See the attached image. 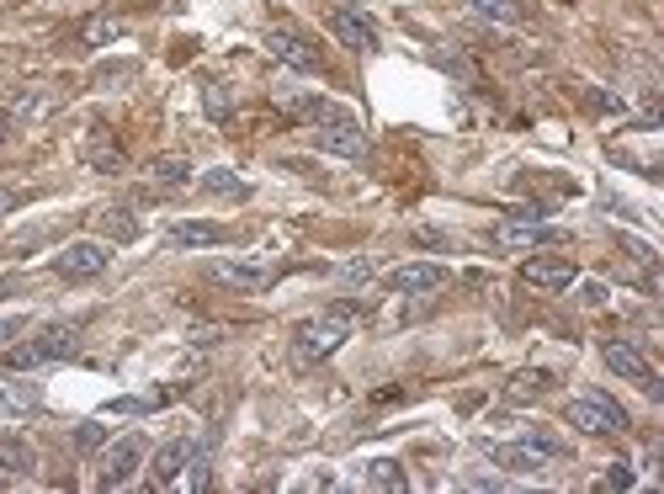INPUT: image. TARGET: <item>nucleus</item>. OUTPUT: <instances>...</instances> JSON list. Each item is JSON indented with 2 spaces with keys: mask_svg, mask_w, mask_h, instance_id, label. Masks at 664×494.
<instances>
[{
  "mask_svg": "<svg viewBox=\"0 0 664 494\" xmlns=\"http://www.w3.org/2000/svg\"><path fill=\"white\" fill-rule=\"evenodd\" d=\"M351 330H357V309H351V304H335V309L314 314V319H303L298 330H293V356H298L303 367H308V362H325V356H335V351L351 340Z\"/></svg>",
  "mask_w": 664,
  "mask_h": 494,
  "instance_id": "f257e3e1",
  "label": "nucleus"
},
{
  "mask_svg": "<svg viewBox=\"0 0 664 494\" xmlns=\"http://www.w3.org/2000/svg\"><path fill=\"white\" fill-rule=\"evenodd\" d=\"M75 340H80V325L54 319V325H43L32 340L11 345V351H6V367L11 372H37V367H48V362H64V356H75Z\"/></svg>",
  "mask_w": 664,
  "mask_h": 494,
  "instance_id": "f03ea898",
  "label": "nucleus"
},
{
  "mask_svg": "<svg viewBox=\"0 0 664 494\" xmlns=\"http://www.w3.org/2000/svg\"><path fill=\"white\" fill-rule=\"evenodd\" d=\"M314 144L325 150V155H340V160H362L367 155V128L346 112V107H335L330 101V112L314 123Z\"/></svg>",
  "mask_w": 664,
  "mask_h": 494,
  "instance_id": "7ed1b4c3",
  "label": "nucleus"
},
{
  "mask_svg": "<svg viewBox=\"0 0 664 494\" xmlns=\"http://www.w3.org/2000/svg\"><path fill=\"white\" fill-rule=\"evenodd\" d=\"M564 420H569L574 431H585V436H622V431H628V415L606 399V394H579V399H569Z\"/></svg>",
  "mask_w": 664,
  "mask_h": 494,
  "instance_id": "20e7f679",
  "label": "nucleus"
},
{
  "mask_svg": "<svg viewBox=\"0 0 664 494\" xmlns=\"http://www.w3.org/2000/svg\"><path fill=\"white\" fill-rule=\"evenodd\" d=\"M569 234L564 229H553L543 218H505V223H494V245L500 250H543V245H564Z\"/></svg>",
  "mask_w": 664,
  "mask_h": 494,
  "instance_id": "39448f33",
  "label": "nucleus"
},
{
  "mask_svg": "<svg viewBox=\"0 0 664 494\" xmlns=\"http://www.w3.org/2000/svg\"><path fill=\"white\" fill-rule=\"evenodd\" d=\"M144 463V441L139 436H118V441H107V452H101V468H96V484L101 490H122L133 473Z\"/></svg>",
  "mask_w": 664,
  "mask_h": 494,
  "instance_id": "423d86ee",
  "label": "nucleus"
},
{
  "mask_svg": "<svg viewBox=\"0 0 664 494\" xmlns=\"http://www.w3.org/2000/svg\"><path fill=\"white\" fill-rule=\"evenodd\" d=\"M112 266V250L101 245V240H69V245L54 255V272L69 282H86V277H101Z\"/></svg>",
  "mask_w": 664,
  "mask_h": 494,
  "instance_id": "0eeeda50",
  "label": "nucleus"
},
{
  "mask_svg": "<svg viewBox=\"0 0 664 494\" xmlns=\"http://www.w3.org/2000/svg\"><path fill=\"white\" fill-rule=\"evenodd\" d=\"M213 277L240 287V293H261V287L276 282V266L272 261H255V255H224V261H213Z\"/></svg>",
  "mask_w": 664,
  "mask_h": 494,
  "instance_id": "6e6552de",
  "label": "nucleus"
},
{
  "mask_svg": "<svg viewBox=\"0 0 664 494\" xmlns=\"http://www.w3.org/2000/svg\"><path fill=\"white\" fill-rule=\"evenodd\" d=\"M383 287L399 293V298H425V293L447 287V266H436V261H410V266H393L389 277H383Z\"/></svg>",
  "mask_w": 664,
  "mask_h": 494,
  "instance_id": "1a4fd4ad",
  "label": "nucleus"
},
{
  "mask_svg": "<svg viewBox=\"0 0 664 494\" xmlns=\"http://www.w3.org/2000/svg\"><path fill=\"white\" fill-rule=\"evenodd\" d=\"M606 367L617 372V377H628V383H638L643 394H660V383H654V367L643 362V351H638L633 340H606L601 345Z\"/></svg>",
  "mask_w": 664,
  "mask_h": 494,
  "instance_id": "9d476101",
  "label": "nucleus"
},
{
  "mask_svg": "<svg viewBox=\"0 0 664 494\" xmlns=\"http://www.w3.org/2000/svg\"><path fill=\"white\" fill-rule=\"evenodd\" d=\"M547 458H553V447L547 441H505V447H489V463L505 468V473H543Z\"/></svg>",
  "mask_w": 664,
  "mask_h": 494,
  "instance_id": "9b49d317",
  "label": "nucleus"
},
{
  "mask_svg": "<svg viewBox=\"0 0 664 494\" xmlns=\"http://www.w3.org/2000/svg\"><path fill=\"white\" fill-rule=\"evenodd\" d=\"M574 261H558V255H537V261H526L521 266V282L526 287H543V293H564V287H574Z\"/></svg>",
  "mask_w": 664,
  "mask_h": 494,
  "instance_id": "f8f14e48",
  "label": "nucleus"
},
{
  "mask_svg": "<svg viewBox=\"0 0 664 494\" xmlns=\"http://www.w3.org/2000/svg\"><path fill=\"white\" fill-rule=\"evenodd\" d=\"M266 48H272L282 64H293V69H319V48L293 28H272L266 32Z\"/></svg>",
  "mask_w": 664,
  "mask_h": 494,
  "instance_id": "ddd939ff",
  "label": "nucleus"
},
{
  "mask_svg": "<svg viewBox=\"0 0 664 494\" xmlns=\"http://www.w3.org/2000/svg\"><path fill=\"white\" fill-rule=\"evenodd\" d=\"M192 447H197V441L176 436V441H165V447L154 452V484H160V490H171V484H176V479L186 473V458H192Z\"/></svg>",
  "mask_w": 664,
  "mask_h": 494,
  "instance_id": "4468645a",
  "label": "nucleus"
},
{
  "mask_svg": "<svg viewBox=\"0 0 664 494\" xmlns=\"http://www.w3.org/2000/svg\"><path fill=\"white\" fill-rule=\"evenodd\" d=\"M176 250H208L224 240V223H208V218H186V223H171V234H165Z\"/></svg>",
  "mask_w": 664,
  "mask_h": 494,
  "instance_id": "2eb2a0df",
  "label": "nucleus"
},
{
  "mask_svg": "<svg viewBox=\"0 0 664 494\" xmlns=\"http://www.w3.org/2000/svg\"><path fill=\"white\" fill-rule=\"evenodd\" d=\"M330 32L346 43V48H357V54H367V48L378 43L372 22H362V17H357V11H346V6H340V11H330Z\"/></svg>",
  "mask_w": 664,
  "mask_h": 494,
  "instance_id": "dca6fc26",
  "label": "nucleus"
},
{
  "mask_svg": "<svg viewBox=\"0 0 664 494\" xmlns=\"http://www.w3.org/2000/svg\"><path fill=\"white\" fill-rule=\"evenodd\" d=\"M150 176V186L154 191H182V186H192V160H182V155H160L144 171Z\"/></svg>",
  "mask_w": 664,
  "mask_h": 494,
  "instance_id": "f3484780",
  "label": "nucleus"
},
{
  "mask_svg": "<svg viewBox=\"0 0 664 494\" xmlns=\"http://www.w3.org/2000/svg\"><path fill=\"white\" fill-rule=\"evenodd\" d=\"M0 468H6V473H32V468H37V452H32L22 436H0Z\"/></svg>",
  "mask_w": 664,
  "mask_h": 494,
  "instance_id": "a211bd4d",
  "label": "nucleus"
},
{
  "mask_svg": "<svg viewBox=\"0 0 664 494\" xmlns=\"http://www.w3.org/2000/svg\"><path fill=\"white\" fill-rule=\"evenodd\" d=\"M43 404V394L32 388V383H11L6 394H0V415H32Z\"/></svg>",
  "mask_w": 664,
  "mask_h": 494,
  "instance_id": "6ab92c4d",
  "label": "nucleus"
},
{
  "mask_svg": "<svg viewBox=\"0 0 664 494\" xmlns=\"http://www.w3.org/2000/svg\"><path fill=\"white\" fill-rule=\"evenodd\" d=\"M367 490H389V494H399V490H404V468L389 463V458L367 463Z\"/></svg>",
  "mask_w": 664,
  "mask_h": 494,
  "instance_id": "aec40b11",
  "label": "nucleus"
},
{
  "mask_svg": "<svg viewBox=\"0 0 664 494\" xmlns=\"http://www.w3.org/2000/svg\"><path fill=\"white\" fill-rule=\"evenodd\" d=\"M118 37H128V22H122V17H96V22H86V43H91V48H107V43H118Z\"/></svg>",
  "mask_w": 664,
  "mask_h": 494,
  "instance_id": "412c9836",
  "label": "nucleus"
},
{
  "mask_svg": "<svg viewBox=\"0 0 664 494\" xmlns=\"http://www.w3.org/2000/svg\"><path fill=\"white\" fill-rule=\"evenodd\" d=\"M86 160H91V171H122V150L107 133H96L91 144H86Z\"/></svg>",
  "mask_w": 664,
  "mask_h": 494,
  "instance_id": "4be33fe9",
  "label": "nucleus"
},
{
  "mask_svg": "<svg viewBox=\"0 0 664 494\" xmlns=\"http://www.w3.org/2000/svg\"><path fill=\"white\" fill-rule=\"evenodd\" d=\"M197 186H203V191H213V197H244V191H250V186H244L235 171H208V176H197Z\"/></svg>",
  "mask_w": 664,
  "mask_h": 494,
  "instance_id": "5701e85b",
  "label": "nucleus"
},
{
  "mask_svg": "<svg viewBox=\"0 0 664 494\" xmlns=\"http://www.w3.org/2000/svg\"><path fill=\"white\" fill-rule=\"evenodd\" d=\"M468 6H473L479 17H489V22H505V28L521 22V6H515V0H468Z\"/></svg>",
  "mask_w": 664,
  "mask_h": 494,
  "instance_id": "b1692460",
  "label": "nucleus"
},
{
  "mask_svg": "<svg viewBox=\"0 0 664 494\" xmlns=\"http://www.w3.org/2000/svg\"><path fill=\"white\" fill-rule=\"evenodd\" d=\"M165 404V394H144V399H112L107 404V415H154Z\"/></svg>",
  "mask_w": 664,
  "mask_h": 494,
  "instance_id": "393cba45",
  "label": "nucleus"
},
{
  "mask_svg": "<svg viewBox=\"0 0 664 494\" xmlns=\"http://www.w3.org/2000/svg\"><path fill=\"white\" fill-rule=\"evenodd\" d=\"M203 101H208L213 118H229V91H224V80H203Z\"/></svg>",
  "mask_w": 664,
  "mask_h": 494,
  "instance_id": "a878e982",
  "label": "nucleus"
},
{
  "mask_svg": "<svg viewBox=\"0 0 664 494\" xmlns=\"http://www.w3.org/2000/svg\"><path fill=\"white\" fill-rule=\"evenodd\" d=\"M186 468H192V473H186V484H192V490H208V484H213V473H208V452H197V447H192V458H186Z\"/></svg>",
  "mask_w": 664,
  "mask_h": 494,
  "instance_id": "bb28decb",
  "label": "nucleus"
},
{
  "mask_svg": "<svg viewBox=\"0 0 664 494\" xmlns=\"http://www.w3.org/2000/svg\"><path fill=\"white\" fill-rule=\"evenodd\" d=\"M543 388H547V377H543V372H521V377H515V388H511V394H515V399H526V394H543Z\"/></svg>",
  "mask_w": 664,
  "mask_h": 494,
  "instance_id": "cd10ccee",
  "label": "nucleus"
},
{
  "mask_svg": "<svg viewBox=\"0 0 664 494\" xmlns=\"http://www.w3.org/2000/svg\"><path fill=\"white\" fill-rule=\"evenodd\" d=\"M601 490H633V468H628V463H611V473L601 479Z\"/></svg>",
  "mask_w": 664,
  "mask_h": 494,
  "instance_id": "c85d7f7f",
  "label": "nucleus"
},
{
  "mask_svg": "<svg viewBox=\"0 0 664 494\" xmlns=\"http://www.w3.org/2000/svg\"><path fill=\"white\" fill-rule=\"evenodd\" d=\"M101 441H107V426H80V431H75V447H80V452H91V447H101Z\"/></svg>",
  "mask_w": 664,
  "mask_h": 494,
  "instance_id": "c756f323",
  "label": "nucleus"
},
{
  "mask_svg": "<svg viewBox=\"0 0 664 494\" xmlns=\"http://www.w3.org/2000/svg\"><path fill=\"white\" fill-rule=\"evenodd\" d=\"M107 229H112L118 240H133V218H128V208H112V213H107Z\"/></svg>",
  "mask_w": 664,
  "mask_h": 494,
  "instance_id": "7c9ffc66",
  "label": "nucleus"
},
{
  "mask_svg": "<svg viewBox=\"0 0 664 494\" xmlns=\"http://www.w3.org/2000/svg\"><path fill=\"white\" fill-rule=\"evenodd\" d=\"M22 330H28V319H22V314H0V340H17Z\"/></svg>",
  "mask_w": 664,
  "mask_h": 494,
  "instance_id": "2f4dec72",
  "label": "nucleus"
},
{
  "mask_svg": "<svg viewBox=\"0 0 664 494\" xmlns=\"http://www.w3.org/2000/svg\"><path fill=\"white\" fill-rule=\"evenodd\" d=\"M590 101H596L601 112H628V107H622V96H611V91H590Z\"/></svg>",
  "mask_w": 664,
  "mask_h": 494,
  "instance_id": "473e14b6",
  "label": "nucleus"
},
{
  "mask_svg": "<svg viewBox=\"0 0 664 494\" xmlns=\"http://www.w3.org/2000/svg\"><path fill=\"white\" fill-rule=\"evenodd\" d=\"M340 277H346V282H367V277H372V261H351Z\"/></svg>",
  "mask_w": 664,
  "mask_h": 494,
  "instance_id": "72a5a7b5",
  "label": "nucleus"
},
{
  "mask_svg": "<svg viewBox=\"0 0 664 494\" xmlns=\"http://www.w3.org/2000/svg\"><path fill=\"white\" fill-rule=\"evenodd\" d=\"M0 213H11V191H0Z\"/></svg>",
  "mask_w": 664,
  "mask_h": 494,
  "instance_id": "f704fd0d",
  "label": "nucleus"
},
{
  "mask_svg": "<svg viewBox=\"0 0 664 494\" xmlns=\"http://www.w3.org/2000/svg\"><path fill=\"white\" fill-rule=\"evenodd\" d=\"M340 6H346V11H351V6H367V0H340Z\"/></svg>",
  "mask_w": 664,
  "mask_h": 494,
  "instance_id": "c9c22d12",
  "label": "nucleus"
},
{
  "mask_svg": "<svg viewBox=\"0 0 664 494\" xmlns=\"http://www.w3.org/2000/svg\"><path fill=\"white\" fill-rule=\"evenodd\" d=\"M0 490H6V468H0Z\"/></svg>",
  "mask_w": 664,
  "mask_h": 494,
  "instance_id": "e433bc0d",
  "label": "nucleus"
},
{
  "mask_svg": "<svg viewBox=\"0 0 664 494\" xmlns=\"http://www.w3.org/2000/svg\"><path fill=\"white\" fill-rule=\"evenodd\" d=\"M0 139H6V128H0Z\"/></svg>",
  "mask_w": 664,
  "mask_h": 494,
  "instance_id": "4c0bfd02",
  "label": "nucleus"
}]
</instances>
